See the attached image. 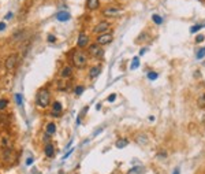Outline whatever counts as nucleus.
Returning <instances> with one entry per match:
<instances>
[{"label":"nucleus","instance_id":"1","mask_svg":"<svg viewBox=\"0 0 205 174\" xmlns=\"http://www.w3.org/2000/svg\"><path fill=\"white\" fill-rule=\"evenodd\" d=\"M49 101H51V93L47 88H42L37 92L36 95V103L38 104L40 107H48Z\"/></svg>","mask_w":205,"mask_h":174},{"label":"nucleus","instance_id":"2","mask_svg":"<svg viewBox=\"0 0 205 174\" xmlns=\"http://www.w3.org/2000/svg\"><path fill=\"white\" fill-rule=\"evenodd\" d=\"M72 65L77 69H84L88 65V56L85 55V52L82 51H75L72 55Z\"/></svg>","mask_w":205,"mask_h":174},{"label":"nucleus","instance_id":"3","mask_svg":"<svg viewBox=\"0 0 205 174\" xmlns=\"http://www.w3.org/2000/svg\"><path fill=\"white\" fill-rule=\"evenodd\" d=\"M16 63H18V56H16V54L10 55V56H8L7 59H6L4 66H6V69H7V71H8V73H12V71L15 70Z\"/></svg>","mask_w":205,"mask_h":174},{"label":"nucleus","instance_id":"4","mask_svg":"<svg viewBox=\"0 0 205 174\" xmlns=\"http://www.w3.org/2000/svg\"><path fill=\"white\" fill-rule=\"evenodd\" d=\"M88 52L90 54V56H93V58H102V54H104V51H102L101 45H98L97 42H94V44L89 45Z\"/></svg>","mask_w":205,"mask_h":174},{"label":"nucleus","instance_id":"5","mask_svg":"<svg viewBox=\"0 0 205 174\" xmlns=\"http://www.w3.org/2000/svg\"><path fill=\"white\" fill-rule=\"evenodd\" d=\"M112 40H114L112 33H102L97 37V44L98 45H108L112 42Z\"/></svg>","mask_w":205,"mask_h":174},{"label":"nucleus","instance_id":"6","mask_svg":"<svg viewBox=\"0 0 205 174\" xmlns=\"http://www.w3.org/2000/svg\"><path fill=\"white\" fill-rule=\"evenodd\" d=\"M102 14L105 15V17L111 18V17H116V15L120 14V8L119 7H114V6H111V7H105L102 10Z\"/></svg>","mask_w":205,"mask_h":174},{"label":"nucleus","instance_id":"7","mask_svg":"<svg viewBox=\"0 0 205 174\" xmlns=\"http://www.w3.org/2000/svg\"><path fill=\"white\" fill-rule=\"evenodd\" d=\"M108 28H110V24H108L107 21H102V22H100V24H97V25L94 26L93 32H94V33H102V32H105V33H107Z\"/></svg>","mask_w":205,"mask_h":174},{"label":"nucleus","instance_id":"8","mask_svg":"<svg viewBox=\"0 0 205 174\" xmlns=\"http://www.w3.org/2000/svg\"><path fill=\"white\" fill-rule=\"evenodd\" d=\"M89 44V37L85 33H81L78 36V47L79 48H85Z\"/></svg>","mask_w":205,"mask_h":174},{"label":"nucleus","instance_id":"9","mask_svg":"<svg viewBox=\"0 0 205 174\" xmlns=\"http://www.w3.org/2000/svg\"><path fill=\"white\" fill-rule=\"evenodd\" d=\"M70 17H71L70 12H67V11H60V12H58V14H56V18H58V21H60V22L68 21Z\"/></svg>","mask_w":205,"mask_h":174},{"label":"nucleus","instance_id":"10","mask_svg":"<svg viewBox=\"0 0 205 174\" xmlns=\"http://www.w3.org/2000/svg\"><path fill=\"white\" fill-rule=\"evenodd\" d=\"M98 6H100V0H86V7L89 10H97Z\"/></svg>","mask_w":205,"mask_h":174},{"label":"nucleus","instance_id":"11","mask_svg":"<svg viewBox=\"0 0 205 174\" xmlns=\"http://www.w3.org/2000/svg\"><path fill=\"white\" fill-rule=\"evenodd\" d=\"M44 152H45V155H47L48 158H54L55 156V148H54V145H52V144H47V145H45V148H44Z\"/></svg>","mask_w":205,"mask_h":174},{"label":"nucleus","instance_id":"12","mask_svg":"<svg viewBox=\"0 0 205 174\" xmlns=\"http://www.w3.org/2000/svg\"><path fill=\"white\" fill-rule=\"evenodd\" d=\"M127 174H145V167L144 166H135L133 169H130Z\"/></svg>","mask_w":205,"mask_h":174},{"label":"nucleus","instance_id":"13","mask_svg":"<svg viewBox=\"0 0 205 174\" xmlns=\"http://www.w3.org/2000/svg\"><path fill=\"white\" fill-rule=\"evenodd\" d=\"M71 74H72V69L68 67V66L63 67V69H62V71H60V77L62 78H68V77H71Z\"/></svg>","mask_w":205,"mask_h":174},{"label":"nucleus","instance_id":"14","mask_svg":"<svg viewBox=\"0 0 205 174\" xmlns=\"http://www.w3.org/2000/svg\"><path fill=\"white\" fill-rule=\"evenodd\" d=\"M100 73H101V67L100 66H94V67L90 69V71H89V77H90V78H96Z\"/></svg>","mask_w":205,"mask_h":174},{"label":"nucleus","instance_id":"15","mask_svg":"<svg viewBox=\"0 0 205 174\" xmlns=\"http://www.w3.org/2000/svg\"><path fill=\"white\" fill-rule=\"evenodd\" d=\"M116 148H119V149H122V148H124V147H127L129 145V140L127 139H119L118 141H116Z\"/></svg>","mask_w":205,"mask_h":174},{"label":"nucleus","instance_id":"16","mask_svg":"<svg viewBox=\"0 0 205 174\" xmlns=\"http://www.w3.org/2000/svg\"><path fill=\"white\" fill-rule=\"evenodd\" d=\"M47 134H49V136H52V134H55V132H56V125L54 123V122H49L48 125H47Z\"/></svg>","mask_w":205,"mask_h":174},{"label":"nucleus","instance_id":"17","mask_svg":"<svg viewBox=\"0 0 205 174\" xmlns=\"http://www.w3.org/2000/svg\"><path fill=\"white\" fill-rule=\"evenodd\" d=\"M52 110H54V115H59V113L62 111V104L59 101H55L52 104Z\"/></svg>","mask_w":205,"mask_h":174},{"label":"nucleus","instance_id":"18","mask_svg":"<svg viewBox=\"0 0 205 174\" xmlns=\"http://www.w3.org/2000/svg\"><path fill=\"white\" fill-rule=\"evenodd\" d=\"M137 143L140 144V145H145V144L148 143V137L145 136V134H140V136H137Z\"/></svg>","mask_w":205,"mask_h":174},{"label":"nucleus","instance_id":"19","mask_svg":"<svg viewBox=\"0 0 205 174\" xmlns=\"http://www.w3.org/2000/svg\"><path fill=\"white\" fill-rule=\"evenodd\" d=\"M205 26V24H198V25H194L190 28V33H196V32H198L200 29H203Z\"/></svg>","mask_w":205,"mask_h":174},{"label":"nucleus","instance_id":"20","mask_svg":"<svg viewBox=\"0 0 205 174\" xmlns=\"http://www.w3.org/2000/svg\"><path fill=\"white\" fill-rule=\"evenodd\" d=\"M152 19L155 21V24H156V25H161V24H163V18H161L160 15H157V14L152 15Z\"/></svg>","mask_w":205,"mask_h":174},{"label":"nucleus","instance_id":"21","mask_svg":"<svg viewBox=\"0 0 205 174\" xmlns=\"http://www.w3.org/2000/svg\"><path fill=\"white\" fill-rule=\"evenodd\" d=\"M138 66H140V56H135L133 59V63H131V70H135Z\"/></svg>","mask_w":205,"mask_h":174},{"label":"nucleus","instance_id":"22","mask_svg":"<svg viewBox=\"0 0 205 174\" xmlns=\"http://www.w3.org/2000/svg\"><path fill=\"white\" fill-rule=\"evenodd\" d=\"M198 107L201 108H205V95H201L200 97H198V101H197Z\"/></svg>","mask_w":205,"mask_h":174},{"label":"nucleus","instance_id":"23","mask_svg":"<svg viewBox=\"0 0 205 174\" xmlns=\"http://www.w3.org/2000/svg\"><path fill=\"white\" fill-rule=\"evenodd\" d=\"M204 56H205V47L200 48V50L197 51V55H196V58H197V59H203Z\"/></svg>","mask_w":205,"mask_h":174},{"label":"nucleus","instance_id":"24","mask_svg":"<svg viewBox=\"0 0 205 174\" xmlns=\"http://www.w3.org/2000/svg\"><path fill=\"white\" fill-rule=\"evenodd\" d=\"M8 106V101L6 99H0V111H3L4 108H7Z\"/></svg>","mask_w":205,"mask_h":174},{"label":"nucleus","instance_id":"25","mask_svg":"<svg viewBox=\"0 0 205 174\" xmlns=\"http://www.w3.org/2000/svg\"><path fill=\"white\" fill-rule=\"evenodd\" d=\"M157 73L156 71H149V73H148V78H149V80H156L157 78Z\"/></svg>","mask_w":205,"mask_h":174},{"label":"nucleus","instance_id":"26","mask_svg":"<svg viewBox=\"0 0 205 174\" xmlns=\"http://www.w3.org/2000/svg\"><path fill=\"white\" fill-rule=\"evenodd\" d=\"M84 89H85V88H84V87H82V85H78V87H77V88H75V91H74V93H75V95H81V93H82V92H84Z\"/></svg>","mask_w":205,"mask_h":174},{"label":"nucleus","instance_id":"27","mask_svg":"<svg viewBox=\"0 0 205 174\" xmlns=\"http://www.w3.org/2000/svg\"><path fill=\"white\" fill-rule=\"evenodd\" d=\"M15 100H16V103H18L19 106H22V95L21 93H16L15 95Z\"/></svg>","mask_w":205,"mask_h":174},{"label":"nucleus","instance_id":"28","mask_svg":"<svg viewBox=\"0 0 205 174\" xmlns=\"http://www.w3.org/2000/svg\"><path fill=\"white\" fill-rule=\"evenodd\" d=\"M205 40V36L204 34H198L196 37V42H203Z\"/></svg>","mask_w":205,"mask_h":174},{"label":"nucleus","instance_id":"29","mask_svg":"<svg viewBox=\"0 0 205 174\" xmlns=\"http://www.w3.org/2000/svg\"><path fill=\"white\" fill-rule=\"evenodd\" d=\"M115 99H116V95L115 93H111L110 96H108V101H115Z\"/></svg>","mask_w":205,"mask_h":174},{"label":"nucleus","instance_id":"30","mask_svg":"<svg viewBox=\"0 0 205 174\" xmlns=\"http://www.w3.org/2000/svg\"><path fill=\"white\" fill-rule=\"evenodd\" d=\"M55 40H56V38H55L54 34H49V36H48V41H49V42H54Z\"/></svg>","mask_w":205,"mask_h":174},{"label":"nucleus","instance_id":"31","mask_svg":"<svg viewBox=\"0 0 205 174\" xmlns=\"http://www.w3.org/2000/svg\"><path fill=\"white\" fill-rule=\"evenodd\" d=\"M32 162H33V158H29V159L26 160V165H29V166H30V165H32Z\"/></svg>","mask_w":205,"mask_h":174},{"label":"nucleus","instance_id":"32","mask_svg":"<svg viewBox=\"0 0 205 174\" xmlns=\"http://www.w3.org/2000/svg\"><path fill=\"white\" fill-rule=\"evenodd\" d=\"M145 52H146V48H142V50H141V52H140V56H141V55H144Z\"/></svg>","mask_w":205,"mask_h":174},{"label":"nucleus","instance_id":"33","mask_svg":"<svg viewBox=\"0 0 205 174\" xmlns=\"http://www.w3.org/2000/svg\"><path fill=\"white\" fill-rule=\"evenodd\" d=\"M179 172H181V170H179V167H177V169L174 170V174H179Z\"/></svg>","mask_w":205,"mask_h":174},{"label":"nucleus","instance_id":"34","mask_svg":"<svg viewBox=\"0 0 205 174\" xmlns=\"http://www.w3.org/2000/svg\"><path fill=\"white\" fill-rule=\"evenodd\" d=\"M11 17H12V14H11V12H8V14L6 15V19H10V18H11Z\"/></svg>","mask_w":205,"mask_h":174},{"label":"nucleus","instance_id":"35","mask_svg":"<svg viewBox=\"0 0 205 174\" xmlns=\"http://www.w3.org/2000/svg\"><path fill=\"white\" fill-rule=\"evenodd\" d=\"M4 28H6V25L2 22V24H0V30H3V29H4Z\"/></svg>","mask_w":205,"mask_h":174},{"label":"nucleus","instance_id":"36","mask_svg":"<svg viewBox=\"0 0 205 174\" xmlns=\"http://www.w3.org/2000/svg\"><path fill=\"white\" fill-rule=\"evenodd\" d=\"M0 65H2V62H0Z\"/></svg>","mask_w":205,"mask_h":174}]
</instances>
